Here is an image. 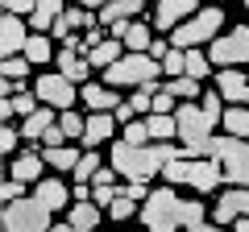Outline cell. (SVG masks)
Returning <instances> with one entry per match:
<instances>
[{
  "label": "cell",
  "instance_id": "44dd1931",
  "mask_svg": "<svg viewBox=\"0 0 249 232\" xmlns=\"http://www.w3.org/2000/svg\"><path fill=\"white\" fill-rule=\"evenodd\" d=\"M142 9H145V0H108L104 9H96V13H100V25H104V29H112L116 21L142 17Z\"/></svg>",
  "mask_w": 249,
  "mask_h": 232
},
{
  "label": "cell",
  "instance_id": "f546056e",
  "mask_svg": "<svg viewBox=\"0 0 249 232\" xmlns=\"http://www.w3.org/2000/svg\"><path fill=\"white\" fill-rule=\"evenodd\" d=\"M199 83H204V79H196V75H175V79L166 83V91H175L178 99H199V96H204Z\"/></svg>",
  "mask_w": 249,
  "mask_h": 232
},
{
  "label": "cell",
  "instance_id": "5bb4252c",
  "mask_svg": "<svg viewBox=\"0 0 249 232\" xmlns=\"http://www.w3.org/2000/svg\"><path fill=\"white\" fill-rule=\"evenodd\" d=\"M79 99L88 104V112H116L124 104L121 87H108V83H79Z\"/></svg>",
  "mask_w": 249,
  "mask_h": 232
},
{
  "label": "cell",
  "instance_id": "7402d4cb",
  "mask_svg": "<svg viewBox=\"0 0 249 232\" xmlns=\"http://www.w3.org/2000/svg\"><path fill=\"white\" fill-rule=\"evenodd\" d=\"M58 71L67 75V79H75V83H88L91 63H88V54L71 50V46H62V50H58Z\"/></svg>",
  "mask_w": 249,
  "mask_h": 232
},
{
  "label": "cell",
  "instance_id": "5b68a950",
  "mask_svg": "<svg viewBox=\"0 0 249 232\" xmlns=\"http://www.w3.org/2000/svg\"><path fill=\"white\" fill-rule=\"evenodd\" d=\"M158 75H162V63L150 50H124L112 66H104V83L108 87H142V83L158 79Z\"/></svg>",
  "mask_w": 249,
  "mask_h": 232
},
{
  "label": "cell",
  "instance_id": "8992f818",
  "mask_svg": "<svg viewBox=\"0 0 249 232\" xmlns=\"http://www.w3.org/2000/svg\"><path fill=\"white\" fill-rule=\"evenodd\" d=\"M220 29H224V9H220V4H204V9L191 13L183 25L170 29V46H183V50H191V46L212 42Z\"/></svg>",
  "mask_w": 249,
  "mask_h": 232
},
{
  "label": "cell",
  "instance_id": "74e56055",
  "mask_svg": "<svg viewBox=\"0 0 249 232\" xmlns=\"http://www.w3.org/2000/svg\"><path fill=\"white\" fill-rule=\"evenodd\" d=\"M121 137H124L129 145H145V141H154V137H150V125H145V120H137V116L124 125V133H121Z\"/></svg>",
  "mask_w": 249,
  "mask_h": 232
},
{
  "label": "cell",
  "instance_id": "836d02e7",
  "mask_svg": "<svg viewBox=\"0 0 249 232\" xmlns=\"http://www.w3.org/2000/svg\"><path fill=\"white\" fill-rule=\"evenodd\" d=\"M154 91H158V79H150V83H142V87H133L129 104L137 108V116H142V112H154Z\"/></svg>",
  "mask_w": 249,
  "mask_h": 232
},
{
  "label": "cell",
  "instance_id": "d6986e66",
  "mask_svg": "<svg viewBox=\"0 0 249 232\" xmlns=\"http://www.w3.org/2000/svg\"><path fill=\"white\" fill-rule=\"evenodd\" d=\"M58 125V108H50V104H42L37 112H29V116H21V137L25 141H42L50 129Z\"/></svg>",
  "mask_w": 249,
  "mask_h": 232
},
{
  "label": "cell",
  "instance_id": "ffe728a7",
  "mask_svg": "<svg viewBox=\"0 0 249 232\" xmlns=\"http://www.w3.org/2000/svg\"><path fill=\"white\" fill-rule=\"evenodd\" d=\"M34 195L42 199V203L50 207V212H58V207L75 203V195H71V191H67V182H62V179H46V174H42V179L34 182Z\"/></svg>",
  "mask_w": 249,
  "mask_h": 232
},
{
  "label": "cell",
  "instance_id": "603a6c76",
  "mask_svg": "<svg viewBox=\"0 0 249 232\" xmlns=\"http://www.w3.org/2000/svg\"><path fill=\"white\" fill-rule=\"evenodd\" d=\"M67 220H71V232H91L100 224V203L96 199H75Z\"/></svg>",
  "mask_w": 249,
  "mask_h": 232
},
{
  "label": "cell",
  "instance_id": "f1b7e54d",
  "mask_svg": "<svg viewBox=\"0 0 249 232\" xmlns=\"http://www.w3.org/2000/svg\"><path fill=\"white\" fill-rule=\"evenodd\" d=\"M25 58L34 66H46L54 58V46H50V33H42V29H34L29 33V42H25Z\"/></svg>",
  "mask_w": 249,
  "mask_h": 232
},
{
  "label": "cell",
  "instance_id": "d6a6232c",
  "mask_svg": "<svg viewBox=\"0 0 249 232\" xmlns=\"http://www.w3.org/2000/svg\"><path fill=\"white\" fill-rule=\"evenodd\" d=\"M162 75H166V79L187 75V50H183V46H170V50H166V58H162Z\"/></svg>",
  "mask_w": 249,
  "mask_h": 232
},
{
  "label": "cell",
  "instance_id": "4dcf8cb0",
  "mask_svg": "<svg viewBox=\"0 0 249 232\" xmlns=\"http://www.w3.org/2000/svg\"><path fill=\"white\" fill-rule=\"evenodd\" d=\"M58 129H62V137H67V141H79L83 129H88V116H79L75 108H67V112H58Z\"/></svg>",
  "mask_w": 249,
  "mask_h": 232
},
{
  "label": "cell",
  "instance_id": "cb8c5ba5",
  "mask_svg": "<svg viewBox=\"0 0 249 232\" xmlns=\"http://www.w3.org/2000/svg\"><path fill=\"white\" fill-rule=\"evenodd\" d=\"M79 153H83V149H75L71 141H62V145H42V158H46V166H54L58 174H62V170H75Z\"/></svg>",
  "mask_w": 249,
  "mask_h": 232
},
{
  "label": "cell",
  "instance_id": "f35d334b",
  "mask_svg": "<svg viewBox=\"0 0 249 232\" xmlns=\"http://www.w3.org/2000/svg\"><path fill=\"white\" fill-rule=\"evenodd\" d=\"M199 104H204V112L220 125V116H224V96H220V87H216V91H204V96H199Z\"/></svg>",
  "mask_w": 249,
  "mask_h": 232
},
{
  "label": "cell",
  "instance_id": "3957f363",
  "mask_svg": "<svg viewBox=\"0 0 249 232\" xmlns=\"http://www.w3.org/2000/svg\"><path fill=\"white\" fill-rule=\"evenodd\" d=\"M187 153H196V158H216L224 170V182H237V187H249V141L245 137H204V141H191L183 145Z\"/></svg>",
  "mask_w": 249,
  "mask_h": 232
},
{
  "label": "cell",
  "instance_id": "b9f144b4",
  "mask_svg": "<svg viewBox=\"0 0 249 232\" xmlns=\"http://www.w3.org/2000/svg\"><path fill=\"white\" fill-rule=\"evenodd\" d=\"M21 195H25V182H21V179H13V174H9V182L0 187V199L9 203V199H21Z\"/></svg>",
  "mask_w": 249,
  "mask_h": 232
},
{
  "label": "cell",
  "instance_id": "c3c4849f",
  "mask_svg": "<svg viewBox=\"0 0 249 232\" xmlns=\"http://www.w3.org/2000/svg\"><path fill=\"white\" fill-rule=\"evenodd\" d=\"M75 4H83V9H104L108 0H75Z\"/></svg>",
  "mask_w": 249,
  "mask_h": 232
},
{
  "label": "cell",
  "instance_id": "d4e9b609",
  "mask_svg": "<svg viewBox=\"0 0 249 232\" xmlns=\"http://www.w3.org/2000/svg\"><path fill=\"white\" fill-rule=\"evenodd\" d=\"M62 9H67V0H37V9L29 13V25L42 29V33H50V25L62 17Z\"/></svg>",
  "mask_w": 249,
  "mask_h": 232
},
{
  "label": "cell",
  "instance_id": "52a82bcc",
  "mask_svg": "<svg viewBox=\"0 0 249 232\" xmlns=\"http://www.w3.org/2000/svg\"><path fill=\"white\" fill-rule=\"evenodd\" d=\"M50 207L42 203L37 195H21L4 203V228L9 232H46L50 228Z\"/></svg>",
  "mask_w": 249,
  "mask_h": 232
},
{
  "label": "cell",
  "instance_id": "ba28073f",
  "mask_svg": "<svg viewBox=\"0 0 249 232\" xmlns=\"http://www.w3.org/2000/svg\"><path fill=\"white\" fill-rule=\"evenodd\" d=\"M208 58L216 66H245L249 63V25H232L208 42Z\"/></svg>",
  "mask_w": 249,
  "mask_h": 232
},
{
  "label": "cell",
  "instance_id": "277c9868",
  "mask_svg": "<svg viewBox=\"0 0 249 232\" xmlns=\"http://www.w3.org/2000/svg\"><path fill=\"white\" fill-rule=\"evenodd\" d=\"M162 179L175 182V187H191V191H199V195H212V191H220L224 170H220V162H216V158L178 153V158H170L166 166H162Z\"/></svg>",
  "mask_w": 249,
  "mask_h": 232
},
{
  "label": "cell",
  "instance_id": "4fadbf2b",
  "mask_svg": "<svg viewBox=\"0 0 249 232\" xmlns=\"http://www.w3.org/2000/svg\"><path fill=\"white\" fill-rule=\"evenodd\" d=\"M191 13H199V0H158V9H154V29H158V33H170V29L183 25Z\"/></svg>",
  "mask_w": 249,
  "mask_h": 232
},
{
  "label": "cell",
  "instance_id": "484cf974",
  "mask_svg": "<svg viewBox=\"0 0 249 232\" xmlns=\"http://www.w3.org/2000/svg\"><path fill=\"white\" fill-rule=\"evenodd\" d=\"M121 54H124V42H121V37H104V42H100V46H91V54H88V63L91 66H100V71H104V66H112L116 63V58H121Z\"/></svg>",
  "mask_w": 249,
  "mask_h": 232
},
{
  "label": "cell",
  "instance_id": "681fc988",
  "mask_svg": "<svg viewBox=\"0 0 249 232\" xmlns=\"http://www.w3.org/2000/svg\"><path fill=\"white\" fill-rule=\"evenodd\" d=\"M212 4H229V0H212Z\"/></svg>",
  "mask_w": 249,
  "mask_h": 232
},
{
  "label": "cell",
  "instance_id": "7dc6e473",
  "mask_svg": "<svg viewBox=\"0 0 249 232\" xmlns=\"http://www.w3.org/2000/svg\"><path fill=\"white\" fill-rule=\"evenodd\" d=\"M232 228H237V232H249V215H237V220H232Z\"/></svg>",
  "mask_w": 249,
  "mask_h": 232
},
{
  "label": "cell",
  "instance_id": "8d00e7d4",
  "mask_svg": "<svg viewBox=\"0 0 249 232\" xmlns=\"http://www.w3.org/2000/svg\"><path fill=\"white\" fill-rule=\"evenodd\" d=\"M137 212H142V207H137V199L124 195V191L112 199V207H108V215H112V220H129V215H137Z\"/></svg>",
  "mask_w": 249,
  "mask_h": 232
},
{
  "label": "cell",
  "instance_id": "7bdbcfd3",
  "mask_svg": "<svg viewBox=\"0 0 249 232\" xmlns=\"http://www.w3.org/2000/svg\"><path fill=\"white\" fill-rule=\"evenodd\" d=\"M0 4H4V13H21V17H29L37 9V0H0Z\"/></svg>",
  "mask_w": 249,
  "mask_h": 232
},
{
  "label": "cell",
  "instance_id": "7c38bea8",
  "mask_svg": "<svg viewBox=\"0 0 249 232\" xmlns=\"http://www.w3.org/2000/svg\"><path fill=\"white\" fill-rule=\"evenodd\" d=\"M29 33H34L29 17H21V13H4V21H0V54H4V58H9V54H25Z\"/></svg>",
  "mask_w": 249,
  "mask_h": 232
},
{
  "label": "cell",
  "instance_id": "f6af8a7d",
  "mask_svg": "<svg viewBox=\"0 0 249 232\" xmlns=\"http://www.w3.org/2000/svg\"><path fill=\"white\" fill-rule=\"evenodd\" d=\"M166 50H170V42H162V37H154V42H150V54L158 58V63L166 58Z\"/></svg>",
  "mask_w": 249,
  "mask_h": 232
},
{
  "label": "cell",
  "instance_id": "7a4b0ae2",
  "mask_svg": "<svg viewBox=\"0 0 249 232\" xmlns=\"http://www.w3.org/2000/svg\"><path fill=\"white\" fill-rule=\"evenodd\" d=\"M178 153H187V149H178V145H170V141L129 145L124 137H116L108 162L116 166V174H121V179H145V182H150L154 174H162V166H166L170 158H178Z\"/></svg>",
  "mask_w": 249,
  "mask_h": 232
},
{
  "label": "cell",
  "instance_id": "9a60e30c",
  "mask_svg": "<svg viewBox=\"0 0 249 232\" xmlns=\"http://www.w3.org/2000/svg\"><path fill=\"white\" fill-rule=\"evenodd\" d=\"M116 125H121V120H116L112 112H88V129H83L79 145L83 149H100V145L116 133Z\"/></svg>",
  "mask_w": 249,
  "mask_h": 232
},
{
  "label": "cell",
  "instance_id": "ee69618b",
  "mask_svg": "<svg viewBox=\"0 0 249 232\" xmlns=\"http://www.w3.org/2000/svg\"><path fill=\"white\" fill-rule=\"evenodd\" d=\"M112 116H116V120H121V125H129V120H133V116H137V108H133V104H129V99H124V104H121V108H116V112H112Z\"/></svg>",
  "mask_w": 249,
  "mask_h": 232
},
{
  "label": "cell",
  "instance_id": "2e32d148",
  "mask_svg": "<svg viewBox=\"0 0 249 232\" xmlns=\"http://www.w3.org/2000/svg\"><path fill=\"white\" fill-rule=\"evenodd\" d=\"M216 87H220V96L229 99V104H249V75L241 71V66H220Z\"/></svg>",
  "mask_w": 249,
  "mask_h": 232
},
{
  "label": "cell",
  "instance_id": "ab89813d",
  "mask_svg": "<svg viewBox=\"0 0 249 232\" xmlns=\"http://www.w3.org/2000/svg\"><path fill=\"white\" fill-rule=\"evenodd\" d=\"M121 195V191L112 187V182H91V199H96L100 207H112V199Z\"/></svg>",
  "mask_w": 249,
  "mask_h": 232
},
{
  "label": "cell",
  "instance_id": "60d3db41",
  "mask_svg": "<svg viewBox=\"0 0 249 232\" xmlns=\"http://www.w3.org/2000/svg\"><path fill=\"white\" fill-rule=\"evenodd\" d=\"M175 108H178V96H175V91H166V87L154 91V112H175Z\"/></svg>",
  "mask_w": 249,
  "mask_h": 232
},
{
  "label": "cell",
  "instance_id": "8fae6325",
  "mask_svg": "<svg viewBox=\"0 0 249 232\" xmlns=\"http://www.w3.org/2000/svg\"><path fill=\"white\" fill-rule=\"evenodd\" d=\"M237 215H249V187L224 182L220 199H216V207H212V224H216V228H229Z\"/></svg>",
  "mask_w": 249,
  "mask_h": 232
},
{
  "label": "cell",
  "instance_id": "f907efd6",
  "mask_svg": "<svg viewBox=\"0 0 249 232\" xmlns=\"http://www.w3.org/2000/svg\"><path fill=\"white\" fill-rule=\"evenodd\" d=\"M241 4H245V13H249V0H241Z\"/></svg>",
  "mask_w": 249,
  "mask_h": 232
},
{
  "label": "cell",
  "instance_id": "e575fe53",
  "mask_svg": "<svg viewBox=\"0 0 249 232\" xmlns=\"http://www.w3.org/2000/svg\"><path fill=\"white\" fill-rule=\"evenodd\" d=\"M212 58H208V54H199L196 46H191V50H187V75H196V79H208V75H212Z\"/></svg>",
  "mask_w": 249,
  "mask_h": 232
},
{
  "label": "cell",
  "instance_id": "9c48e42d",
  "mask_svg": "<svg viewBox=\"0 0 249 232\" xmlns=\"http://www.w3.org/2000/svg\"><path fill=\"white\" fill-rule=\"evenodd\" d=\"M175 120H178V141H183V145L204 141V137H212V129H216V120L204 112V104H199V99H178Z\"/></svg>",
  "mask_w": 249,
  "mask_h": 232
},
{
  "label": "cell",
  "instance_id": "d590c367",
  "mask_svg": "<svg viewBox=\"0 0 249 232\" xmlns=\"http://www.w3.org/2000/svg\"><path fill=\"white\" fill-rule=\"evenodd\" d=\"M21 141H25V137H21V129H13L9 120H4V129H0V153H4V158L21 153Z\"/></svg>",
  "mask_w": 249,
  "mask_h": 232
},
{
  "label": "cell",
  "instance_id": "bcb514c9",
  "mask_svg": "<svg viewBox=\"0 0 249 232\" xmlns=\"http://www.w3.org/2000/svg\"><path fill=\"white\" fill-rule=\"evenodd\" d=\"M71 195H75V199H91V187H88V182H75Z\"/></svg>",
  "mask_w": 249,
  "mask_h": 232
},
{
  "label": "cell",
  "instance_id": "ac0fdd59",
  "mask_svg": "<svg viewBox=\"0 0 249 232\" xmlns=\"http://www.w3.org/2000/svg\"><path fill=\"white\" fill-rule=\"evenodd\" d=\"M42 170H46L42 149H21V153H13V158H9V174H13V179H21V182H37V179H42Z\"/></svg>",
  "mask_w": 249,
  "mask_h": 232
},
{
  "label": "cell",
  "instance_id": "6da1fadb",
  "mask_svg": "<svg viewBox=\"0 0 249 232\" xmlns=\"http://www.w3.org/2000/svg\"><path fill=\"white\" fill-rule=\"evenodd\" d=\"M137 220L154 232H170V228H191V232H208V212H204V199H178L175 182L150 191V199H142V212Z\"/></svg>",
  "mask_w": 249,
  "mask_h": 232
},
{
  "label": "cell",
  "instance_id": "83f0119b",
  "mask_svg": "<svg viewBox=\"0 0 249 232\" xmlns=\"http://www.w3.org/2000/svg\"><path fill=\"white\" fill-rule=\"evenodd\" d=\"M145 125H150V137H154V141H175V137H178L175 112H150V116H145Z\"/></svg>",
  "mask_w": 249,
  "mask_h": 232
},
{
  "label": "cell",
  "instance_id": "4316f807",
  "mask_svg": "<svg viewBox=\"0 0 249 232\" xmlns=\"http://www.w3.org/2000/svg\"><path fill=\"white\" fill-rule=\"evenodd\" d=\"M220 129L232 137H249V104H229L220 116Z\"/></svg>",
  "mask_w": 249,
  "mask_h": 232
},
{
  "label": "cell",
  "instance_id": "1f68e13d",
  "mask_svg": "<svg viewBox=\"0 0 249 232\" xmlns=\"http://www.w3.org/2000/svg\"><path fill=\"white\" fill-rule=\"evenodd\" d=\"M100 166H104V162H100V153H96V149H83L71 174H75V182H91V179H96V170H100Z\"/></svg>",
  "mask_w": 249,
  "mask_h": 232
},
{
  "label": "cell",
  "instance_id": "30bf717a",
  "mask_svg": "<svg viewBox=\"0 0 249 232\" xmlns=\"http://www.w3.org/2000/svg\"><path fill=\"white\" fill-rule=\"evenodd\" d=\"M34 91L42 96V104L58 108V112H67V108H75V104H79V83H75V79H67L62 71H54V75H37Z\"/></svg>",
  "mask_w": 249,
  "mask_h": 232
},
{
  "label": "cell",
  "instance_id": "e0dca14e",
  "mask_svg": "<svg viewBox=\"0 0 249 232\" xmlns=\"http://www.w3.org/2000/svg\"><path fill=\"white\" fill-rule=\"evenodd\" d=\"M112 33L124 42V50H150V42H154V25H145V21H137V17L116 21Z\"/></svg>",
  "mask_w": 249,
  "mask_h": 232
}]
</instances>
